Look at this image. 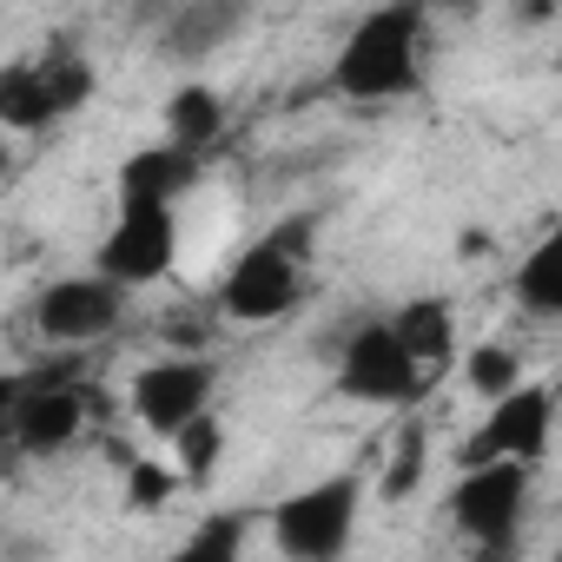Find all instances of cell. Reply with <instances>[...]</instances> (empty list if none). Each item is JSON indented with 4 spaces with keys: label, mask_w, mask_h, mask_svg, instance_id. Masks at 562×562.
<instances>
[{
    "label": "cell",
    "mask_w": 562,
    "mask_h": 562,
    "mask_svg": "<svg viewBox=\"0 0 562 562\" xmlns=\"http://www.w3.org/2000/svg\"><path fill=\"white\" fill-rule=\"evenodd\" d=\"M430 74V14L397 0V8L358 14L345 47L331 54V93L351 106H391L411 100Z\"/></svg>",
    "instance_id": "obj_1"
},
{
    "label": "cell",
    "mask_w": 562,
    "mask_h": 562,
    "mask_svg": "<svg viewBox=\"0 0 562 562\" xmlns=\"http://www.w3.org/2000/svg\"><path fill=\"white\" fill-rule=\"evenodd\" d=\"M312 238H318V218H285L271 225L265 238H251L232 271L218 278V312L232 325H265V318H285L299 299H305V265H312Z\"/></svg>",
    "instance_id": "obj_2"
},
{
    "label": "cell",
    "mask_w": 562,
    "mask_h": 562,
    "mask_svg": "<svg viewBox=\"0 0 562 562\" xmlns=\"http://www.w3.org/2000/svg\"><path fill=\"white\" fill-rule=\"evenodd\" d=\"M358 516H364V476L338 470V476H318L292 496H278L265 516V536L285 562H345L358 542Z\"/></svg>",
    "instance_id": "obj_3"
},
{
    "label": "cell",
    "mask_w": 562,
    "mask_h": 562,
    "mask_svg": "<svg viewBox=\"0 0 562 562\" xmlns=\"http://www.w3.org/2000/svg\"><path fill=\"white\" fill-rule=\"evenodd\" d=\"M450 529L470 542L476 562H509L522 509H529V463H470L450 483Z\"/></svg>",
    "instance_id": "obj_4"
},
{
    "label": "cell",
    "mask_w": 562,
    "mask_h": 562,
    "mask_svg": "<svg viewBox=\"0 0 562 562\" xmlns=\"http://www.w3.org/2000/svg\"><path fill=\"white\" fill-rule=\"evenodd\" d=\"M331 391L364 411H411L430 391V378L417 371V358L404 351L391 318H364V325H351V338L331 364Z\"/></svg>",
    "instance_id": "obj_5"
},
{
    "label": "cell",
    "mask_w": 562,
    "mask_h": 562,
    "mask_svg": "<svg viewBox=\"0 0 562 562\" xmlns=\"http://www.w3.org/2000/svg\"><path fill=\"white\" fill-rule=\"evenodd\" d=\"M212 391H218L212 358H199V351H166V358H153L146 371H133L126 404H133V424H139V430H153V437L172 443L179 430H192L199 417H212Z\"/></svg>",
    "instance_id": "obj_6"
},
{
    "label": "cell",
    "mask_w": 562,
    "mask_h": 562,
    "mask_svg": "<svg viewBox=\"0 0 562 562\" xmlns=\"http://www.w3.org/2000/svg\"><path fill=\"white\" fill-rule=\"evenodd\" d=\"M126 285H113L106 271H74V278H54V285L34 292V331L60 351H80V345H100L106 331H120L126 318Z\"/></svg>",
    "instance_id": "obj_7"
},
{
    "label": "cell",
    "mask_w": 562,
    "mask_h": 562,
    "mask_svg": "<svg viewBox=\"0 0 562 562\" xmlns=\"http://www.w3.org/2000/svg\"><path fill=\"white\" fill-rule=\"evenodd\" d=\"M172 265H179V205H120V218L93 251V271H106L126 292L159 285Z\"/></svg>",
    "instance_id": "obj_8"
},
{
    "label": "cell",
    "mask_w": 562,
    "mask_h": 562,
    "mask_svg": "<svg viewBox=\"0 0 562 562\" xmlns=\"http://www.w3.org/2000/svg\"><path fill=\"white\" fill-rule=\"evenodd\" d=\"M549 437H555V391L549 384H522L509 391L503 404L483 411L476 437L463 443V470L470 463H542L549 457Z\"/></svg>",
    "instance_id": "obj_9"
},
{
    "label": "cell",
    "mask_w": 562,
    "mask_h": 562,
    "mask_svg": "<svg viewBox=\"0 0 562 562\" xmlns=\"http://www.w3.org/2000/svg\"><path fill=\"white\" fill-rule=\"evenodd\" d=\"M80 430H87V397L74 384H41V378L8 384V443L21 457H60Z\"/></svg>",
    "instance_id": "obj_10"
},
{
    "label": "cell",
    "mask_w": 562,
    "mask_h": 562,
    "mask_svg": "<svg viewBox=\"0 0 562 562\" xmlns=\"http://www.w3.org/2000/svg\"><path fill=\"white\" fill-rule=\"evenodd\" d=\"M192 186H199V159L179 153V146H166V139L126 153L120 159V179H113L120 205H179Z\"/></svg>",
    "instance_id": "obj_11"
},
{
    "label": "cell",
    "mask_w": 562,
    "mask_h": 562,
    "mask_svg": "<svg viewBox=\"0 0 562 562\" xmlns=\"http://www.w3.org/2000/svg\"><path fill=\"white\" fill-rule=\"evenodd\" d=\"M391 331L404 338V351L417 358V371H424L430 384L457 364V305H450V299H437V292L404 299V305L391 312Z\"/></svg>",
    "instance_id": "obj_12"
},
{
    "label": "cell",
    "mask_w": 562,
    "mask_h": 562,
    "mask_svg": "<svg viewBox=\"0 0 562 562\" xmlns=\"http://www.w3.org/2000/svg\"><path fill=\"white\" fill-rule=\"evenodd\" d=\"M509 299L536 318H562V218L522 251V265L509 271Z\"/></svg>",
    "instance_id": "obj_13"
},
{
    "label": "cell",
    "mask_w": 562,
    "mask_h": 562,
    "mask_svg": "<svg viewBox=\"0 0 562 562\" xmlns=\"http://www.w3.org/2000/svg\"><path fill=\"white\" fill-rule=\"evenodd\" d=\"M225 133V93L212 80H186L172 100H166V146L179 153H212V139Z\"/></svg>",
    "instance_id": "obj_14"
},
{
    "label": "cell",
    "mask_w": 562,
    "mask_h": 562,
    "mask_svg": "<svg viewBox=\"0 0 562 562\" xmlns=\"http://www.w3.org/2000/svg\"><path fill=\"white\" fill-rule=\"evenodd\" d=\"M0 126L8 133H47L54 126V100H47V80H41L34 54L0 67Z\"/></svg>",
    "instance_id": "obj_15"
},
{
    "label": "cell",
    "mask_w": 562,
    "mask_h": 562,
    "mask_svg": "<svg viewBox=\"0 0 562 562\" xmlns=\"http://www.w3.org/2000/svg\"><path fill=\"white\" fill-rule=\"evenodd\" d=\"M34 67H41V80H47L54 120H74V113L93 100V87H100V67H93L74 41H54L47 54H34Z\"/></svg>",
    "instance_id": "obj_16"
},
{
    "label": "cell",
    "mask_w": 562,
    "mask_h": 562,
    "mask_svg": "<svg viewBox=\"0 0 562 562\" xmlns=\"http://www.w3.org/2000/svg\"><path fill=\"white\" fill-rule=\"evenodd\" d=\"M238 27H245L238 8H205V0H192V8H179V14L166 21V54H172V60H199V54L225 47Z\"/></svg>",
    "instance_id": "obj_17"
},
{
    "label": "cell",
    "mask_w": 562,
    "mask_h": 562,
    "mask_svg": "<svg viewBox=\"0 0 562 562\" xmlns=\"http://www.w3.org/2000/svg\"><path fill=\"white\" fill-rule=\"evenodd\" d=\"M159 562H245V516H232V509H218V516H205L186 542H172Z\"/></svg>",
    "instance_id": "obj_18"
},
{
    "label": "cell",
    "mask_w": 562,
    "mask_h": 562,
    "mask_svg": "<svg viewBox=\"0 0 562 562\" xmlns=\"http://www.w3.org/2000/svg\"><path fill=\"white\" fill-rule=\"evenodd\" d=\"M463 384H470L476 397L503 404V397H509V391H522L529 378H522V364H516V351H509V345H476V351H463Z\"/></svg>",
    "instance_id": "obj_19"
},
{
    "label": "cell",
    "mask_w": 562,
    "mask_h": 562,
    "mask_svg": "<svg viewBox=\"0 0 562 562\" xmlns=\"http://www.w3.org/2000/svg\"><path fill=\"white\" fill-rule=\"evenodd\" d=\"M172 463H179L186 483H212L218 476V463H225V424H218V411L172 437Z\"/></svg>",
    "instance_id": "obj_20"
},
{
    "label": "cell",
    "mask_w": 562,
    "mask_h": 562,
    "mask_svg": "<svg viewBox=\"0 0 562 562\" xmlns=\"http://www.w3.org/2000/svg\"><path fill=\"white\" fill-rule=\"evenodd\" d=\"M424 463H430V430L424 424H404L397 430V450H391V463H384V503H404L417 483H424Z\"/></svg>",
    "instance_id": "obj_21"
},
{
    "label": "cell",
    "mask_w": 562,
    "mask_h": 562,
    "mask_svg": "<svg viewBox=\"0 0 562 562\" xmlns=\"http://www.w3.org/2000/svg\"><path fill=\"white\" fill-rule=\"evenodd\" d=\"M179 483H186V476H179L172 457H166V463H159V457H139V463L126 470V503L153 516V509H166V503L179 496Z\"/></svg>",
    "instance_id": "obj_22"
},
{
    "label": "cell",
    "mask_w": 562,
    "mask_h": 562,
    "mask_svg": "<svg viewBox=\"0 0 562 562\" xmlns=\"http://www.w3.org/2000/svg\"><path fill=\"white\" fill-rule=\"evenodd\" d=\"M555 80H562V54H555Z\"/></svg>",
    "instance_id": "obj_23"
},
{
    "label": "cell",
    "mask_w": 562,
    "mask_h": 562,
    "mask_svg": "<svg viewBox=\"0 0 562 562\" xmlns=\"http://www.w3.org/2000/svg\"><path fill=\"white\" fill-rule=\"evenodd\" d=\"M549 562H555V555H549Z\"/></svg>",
    "instance_id": "obj_24"
}]
</instances>
